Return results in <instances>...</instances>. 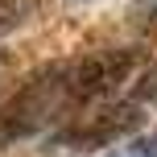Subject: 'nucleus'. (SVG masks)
<instances>
[{"label": "nucleus", "instance_id": "nucleus-1", "mask_svg": "<svg viewBox=\"0 0 157 157\" xmlns=\"http://www.w3.org/2000/svg\"><path fill=\"white\" fill-rule=\"evenodd\" d=\"M145 46H99L33 66L0 95V149L54 132L87 112L112 103L149 66Z\"/></svg>", "mask_w": 157, "mask_h": 157}, {"label": "nucleus", "instance_id": "nucleus-2", "mask_svg": "<svg viewBox=\"0 0 157 157\" xmlns=\"http://www.w3.org/2000/svg\"><path fill=\"white\" fill-rule=\"evenodd\" d=\"M157 112V62H149L112 103L87 112V116L71 120V124L54 128L46 136V153H99V149H116V145L132 141Z\"/></svg>", "mask_w": 157, "mask_h": 157}, {"label": "nucleus", "instance_id": "nucleus-3", "mask_svg": "<svg viewBox=\"0 0 157 157\" xmlns=\"http://www.w3.org/2000/svg\"><path fill=\"white\" fill-rule=\"evenodd\" d=\"M33 8H37V0H0V41L21 29L33 17Z\"/></svg>", "mask_w": 157, "mask_h": 157}, {"label": "nucleus", "instance_id": "nucleus-4", "mask_svg": "<svg viewBox=\"0 0 157 157\" xmlns=\"http://www.w3.org/2000/svg\"><path fill=\"white\" fill-rule=\"evenodd\" d=\"M124 21L136 33H157V0H128Z\"/></svg>", "mask_w": 157, "mask_h": 157}, {"label": "nucleus", "instance_id": "nucleus-5", "mask_svg": "<svg viewBox=\"0 0 157 157\" xmlns=\"http://www.w3.org/2000/svg\"><path fill=\"white\" fill-rule=\"evenodd\" d=\"M103 157H157V128L145 136H132V141L116 145V149H108Z\"/></svg>", "mask_w": 157, "mask_h": 157}, {"label": "nucleus", "instance_id": "nucleus-6", "mask_svg": "<svg viewBox=\"0 0 157 157\" xmlns=\"http://www.w3.org/2000/svg\"><path fill=\"white\" fill-rule=\"evenodd\" d=\"M66 4H91V0H66Z\"/></svg>", "mask_w": 157, "mask_h": 157}]
</instances>
